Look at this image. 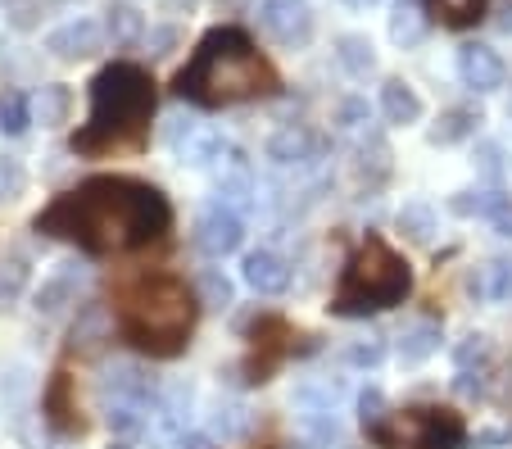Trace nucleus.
Returning <instances> with one entry per match:
<instances>
[{
	"label": "nucleus",
	"instance_id": "f257e3e1",
	"mask_svg": "<svg viewBox=\"0 0 512 449\" xmlns=\"http://www.w3.org/2000/svg\"><path fill=\"white\" fill-rule=\"evenodd\" d=\"M173 209L164 191L136 177H91L78 191L59 196L46 214H37V232L78 241L91 254H123L150 245L168 232Z\"/></svg>",
	"mask_w": 512,
	"mask_h": 449
},
{
	"label": "nucleus",
	"instance_id": "f03ea898",
	"mask_svg": "<svg viewBox=\"0 0 512 449\" xmlns=\"http://www.w3.org/2000/svg\"><path fill=\"white\" fill-rule=\"evenodd\" d=\"M173 91L195 105H241V100H259L277 91V69L259 55L241 28H213L209 37L195 46L191 64L173 78Z\"/></svg>",
	"mask_w": 512,
	"mask_h": 449
},
{
	"label": "nucleus",
	"instance_id": "7ed1b4c3",
	"mask_svg": "<svg viewBox=\"0 0 512 449\" xmlns=\"http://www.w3.org/2000/svg\"><path fill=\"white\" fill-rule=\"evenodd\" d=\"M200 313V295L173 273H145L123 286L118 295V327L123 341L141 354L173 359L186 350V336Z\"/></svg>",
	"mask_w": 512,
	"mask_h": 449
},
{
	"label": "nucleus",
	"instance_id": "20e7f679",
	"mask_svg": "<svg viewBox=\"0 0 512 449\" xmlns=\"http://www.w3.org/2000/svg\"><path fill=\"white\" fill-rule=\"evenodd\" d=\"M155 114V82L141 64H109L91 82V118L73 137L78 155H114V150L141 146L145 127Z\"/></svg>",
	"mask_w": 512,
	"mask_h": 449
},
{
	"label": "nucleus",
	"instance_id": "39448f33",
	"mask_svg": "<svg viewBox=\"0 0 512 449\" xmlns=\"http://www.w3.org/2000/svg\"><path fill=\"white\" fill-rule=\"evenodd\" d=\"M408 286H413L408 264L381 236H368V241L358 245L354 259H349L345 277H340L331 313H340V318H363V313L395 309V304H404Z\"/></svg>",
	"mask_w": 512,
	"mask_h": 449
},
{
	"label": "nucleus",
	"instance_id": "423d86ee",
	"mask_svg": "<svg viewBox=\"0 0 512 449\" xmlns=\"http://www.w3.org/2000/svg\"><path fill=\"white\" fill-rule=\"evenodd\" d=\"M381 449H458L467 440V422L454 409H404L372 427Z\"/></svg>",
	"mask_w": 512,
	"mask_h": 449
},
{
	"label": "nucleus",
	"instance_id": "0eeeda50",
	"mask_svg": "<svg viewBox=\"0 0 512 449\" xmlns=\"http://www.w3.org/2000/svg\"><path fill=\"white\" fill-rule=\"evenodd\" d=\"M259 28L281 50H300L313 37V5L309 0H259Z\"/></svg>",
	"mask_w": 512,
	"mask_h": 449
},
{
	"label": "nucleus",
	"instance_id": "6e6552de",
	"mask_svg": "<svg viewBox=\"0 0 512 449\" xmlns=\"http://www.w3.org/2000/svg\"><path fill=\"white\" fill-rule=\"evenodd\" d=\"M245 241V218L227 205H204L195 218V245H200L209 259H227L236 254Z\"/></svg>",
	"mask_w": 512,
	"mask_h": 449
},
{
	"label": "nucleus",
	"instance_id": "1a4fd4ad",
	"mask_svg": "<svg viewBox=\"0 0 512 449\" xmlns=\"http://www.w3.org/2000/svg\"><path fill=\"white\" fill-rule=\"evenodd\" d=\"M458 78L472 91H499L508 69H503L499 50L481 46V41H467V46H458Z\"/></svg>",
	"mask_w": 512,
	"mask_h": 449
},
{
	"label": "nucleus",
	"instance_id": "9d476101",
	"mask_svg": "<svg viewBox=\"0 0 512 449\" xmlns=\"http://www.w3.org/2000/svg\"><path fill=\"white\" fill-rule=\"evenodd\" d=\"M46 50L55 59H91L96 50H105V28L96 19H68L46 37Z\"/></svg>",
	"mask_w": 512,
	"mask_h": 449
},
{
	"label": "nucleus",
	"instance_id": "9b49d317",
	"mask_svg": "<svg viewBox=\"0 0 512 449\" xmlns=\"http://www.w3.org/2000/svg\"><path fill=\"white\" fill-rule=\"evenodd\" d=\"M241 277L254 295H281L290 286V268L277 250H250L241 259Z\"/></svg>",
	"mask_w": 512,
	"mask_h": 449
},
{
	"label": "nucleus",
	"instance_id": "f8f14e48",
	"mask_svg": "<svg viewBox=\"0 0 512 449\" xmlns=\"http://www.w3.org/2000/svg\"><path fill=\"white\" fill-rule=\"evenodd\" d=\"M218 205H227V209H250V200H254V177H250V164H245L236 150H227L223 159H218Z\"/></svg>",
	"mask_w": 512,
	"mask_h": 449
},
{
	"label": "nucleus",
	"instance_id": "ddd939ff",
	"mask_svg": "<svg viewBox=\"0 0 512 449\" xmlns=\"http://www.w3.org/2000/svg\"><path fill=\"white\" fill-rule=\"evenodd\" d=\"M290 350V327L281 323V318H259L254 323V359H250V372H254V381H263L272 372V363L281 359V354Z\"/></svg>",
	"mask_w": 512,
	"mask_h": 449
},
{
	"label": "nucleus",
	"instance_id": "4468645a",
	"mask_svg": "<svg viewBox=\"0 0 512 449\" xmlns=\"http://www.w3.org/2000/svg\"><path fill=\"white\" fill-rule=\"evenodd\" d=\"M46 418H50V427H59V431H82L87 427V418H82V409H78V391H73V377H68V372H55V381H50Z\"/></svg>",
	"mask_w": 512,
	"mask_h": 449
},
{
	"label": "nucleus",
	"instance_id": "2eb2a0df",
	"mask_svg": "<svg viewBox=\"0 0 512 449\" xmlns=\"http://www.w3.org/2000/svg\"><path fill=\"white\" fill-rule=\"evenodd\" d=\"M318 137H313L309 127H281L277 137L268 141V159L272 164H281V168H290V164H309V159H318Z\"/></svg>",
	"mask_w": 512,
	"mask_h": 449
},
{
	"label": "nucleus",
	"instance_id": "dca6fc26",
	"mask_svg": "<svg viewBox=\"0 0 512 449\" xmlns=\"http://www.w3.org/2000/svg\"><path fill=\"white\" fill-rule=\"evenodd\" d=\"M467 291L485 304L512 300V259H485V264L467 277Z\"/></svg>",
	"mask_w": 512,
	"mask_h": 449
},
{
	"label": "nucleus",
	"instance_id": "f3484780",
	"mask_svg": "<svg viewBox=\"0 0 512 449\" xmlns=\"http://www.w3.org/2000/svg\"><path fill=\"white\" fill-rule=\"evenodd\" d=\"M78 286H82V273L73 264H59L50 277H41L37 286V309L41 313H59L68 304H78Z\"/></svg>",
	"mask_w": 512,
	"mask_h": 449
},
{
	"label": "nucleus",
	"instance_id": "a211bd4d",
	"mask_svg": "<svg viewBox=\"0 0 512 449\" xmlns=\"http://www.w3.org/2000/svg\"><path fill=\"white\" fill-rule=\"evenodd\" d=\"M254 431V413L241 400H223L209 413V440H223V445H241Z\"/></svg>",
	"mask_w": 512,
	"mask_h": 449
},
{
	"label": "nucleus",
	"instance_id": "6ab92c4d",
	"mask_svg": "<svg viewBox=\"0 0 512 449\" xmlns=\"http://www.w3.org/2000/svg\"><path fill=\"white\" fill-rule=\"evenodd\" d=\"M435 350H440V323H435V318L404 323V332H399V363L417 368V363H426Z\"/></svg>",
	"mask_w": 512,
	"mask_h": 449
},
{
	"label": "nucleus",
	"instance_id": "aec40b11",
	"mask_svg": "<svg viewBox=\"0 0 512 449\" xmlns=\"http://www.w3.org/2000/svg\"><path fill=\"white\" fill-rule=\"evenodd\" d=\"M381 114H386V123L408 127L422 118V96H417L404 78H390L386 87H381Z\"/></svg>",
	"mask_w": 512,
	"mask_h": 449
},
{
	"label": "nucleus",
	"instance_id": "412c9836",
	"mask_svg": "<svg viewBox=\"0 0 512 449\" xmlns=\"http://www.w3.org/2000/svg\"><path fill=\"white\" fill-rule=\"evenodd\" d=\"M295 431H300V445L304 449H331L340 440L336 409H300V418H295Z\"/></svg>",
	"mask_w": 512,
	"mask_h": 449
},
{
	"label": "nucleus",
	"instance_id": "4be33fe9",
	"mask_svg": "<svg viewBox=\"0 0 512 449\" xmlns=\"http://www.w3.org/2000/svg\"><path fill=\"white\" fill-rule=\"evenodd\" d=\"M490 0H426V19H435L440 28H472L485 19Z\"/></svg>",
	"mask_w": 512,
	"mask_h": 449
},
{
	"label": "nucleus",
	"instance_id": "5701e85b",
	"mask_svg": "<svg viewBox=\"0 0 512 449\" xmlns=\"http://www.w3.org/2000/svg\"><path fill=\"white\" fill-rule=\"evenodd\" d=\"M32 118H37L41 127H64L68 118H73V91L59 87V82L41 87L37 96H32Z\"/></svg>",
	"mask_w": 512,
	"mask_h": 449
},
{
	"label": "nucleus",
	"instance_id": "b1692460",
	"mask_svg": "<svg viewBox=\"0 0 512 449\" xmlns=\"http://www.w3.org/2000/svg\"><path fill=\"white\" fill-rule=\"evenodd\" d=\"M476 123H481V114H476L472 105H454L440 114V123L431 127V141L435 146H454V141H467L476 132Z\"/></svg>",
	"mask_w": 512,
	"mask_h": 449
},
{
	"label": "nucleus",
	"instance_id": "393cba45",
	"mask_svg": "<svg viewBox=\"0 0 512 449\" xmlns=\"http://www.w3.org/2000/svg\"><path fill=\"white\" fill-rule=\"evenodd\" d=\"M336 59L345 64L349 78H368V73L377 69L372 41H368V37H358V32H345V37H336Z\"/></svg>",
	"mask_w": 512,
	"mask_h": 449
},
{
	"label": "nucleus",
	"instance_id": "a878e982",
	"mask_svg": "<svg viewBox=\"0 0 512 449\" xmlns=\"http://www.w3.org/2000/svg\"><path fill=\"white\" fill-rule=\"evenodd\" d=\"M145 37V19L141 10H132V5H114L105 19V41H114V46H132V41Z\"/></svg>",
	"mask_w": 512,
	"mask_h": 449
},
{
	"label": "nucleus",
	"instance_id": "bb28decb",
	"mask_svg": "<svg viewBox=\"0 0 512 449\" xmlns=\"http://www.w3.org/2000/svg\"><path fill=\"white\" fill-rule=\"evenodd\" d=\"M390 37H395V46H422L426 37V14L417 10V5H399L395 14H390Z\"/></svg>",
	"mask_w": 512,
	"mask_h": 449
},
{
	"label": "nucleus",
	"instance_id": "cd10ccee",
	"mask_svg": "<svg viewBox=\"0 0 512 449\" xmlns=\"http://www.w3.org/2000/svg\"><path fill=\"white\" fill-rule=\"evenodd\" d=\"M395 223L408 241H431L435 236V209L422 205V200H408V205L395 214Z\"/></svg>",
	"mask_w": 512,
	"mask_h": 449
},
{
	"label": "nucleus",
	"instance_id": "c85d7f7f",
	"mask_svg": "<svg viewBox=\"0 0 512 449\" xmlns=\"http://www.w3.org/2000/svg\"><path fill=\"white\" fill-rule=\"evenodd\" d=\"M454 363H458V372H481L485 363H490V336H481V332H472V336H463V345H454Z\"/></svg>",
	"mask_w": 512,
	"mask_h": 449
},
{
	"label": "nucleus",
	"instance_id": "c756f323",
	"mask_svg": "<svg viewBox=\"0 0 512 449\" xmlns=\"http://www.w3.org/2000/svg\"><path fill=\"white\" fill-rule=\"evenodd\" d=\"M449 209H454V214H463V218H472V214L494 218L503 209V196H494V191H463V196L449 200Z\"/></svg>",
	"mask_w": 512,
	"mask_h": 449
},
{
	"label": "nucleus",
	"instance_id": "7c9ffc66",
	"mask_svg": "<svg viewBox=\"0 0 512 449\" xmlns=\"http://www.w3.org/2000/svg\"><path fill=\"white\" fill-rule=\"evenodd\" d=\"M23 191H28V168L19 159L0 155V205H14Z\"/></svg>",
	"mask_w": 512,
	"mask_h": 449
},
{
	"label": "nucleus",
	"instance_id": "2f4dec72",
	"mask_svg": "<svg viewBox=\"0 0 512 449\" xmlns=\"http://www.w3.org/2000/svg\"><path fill=\"white\" fill-rule=\"evenodd\" d=\"M32 123V105L23 96H5L0 100V132H10V137H23Z\"/></svg>",
	"mask_w": 512,
	"mask_h": 449
},
{
	"label": "nucleus",
	"instance_id": "473e14b6",
	"mask_svg": "<svg viewBox=\"0 0 512 449\" xmlns=\"http://www.w3.org/2000/svg\"><path fill=\"white\" fill-rule=\"evenodd\" d=\"M200 300L209 304V309H227V304H232V282H227L218 268H204L200 273Z\"/></svg>",
	"mask_w": 512,
	"mask_h": 449
},
{
	"label": "nucleus",
	"instance_id": "72a5a7b5",
	"mask_svg": "<svg viewBox=\"0 0 512 449\" xmlns=\"http://www.w3.org/2000/svg\"><path fill=\"white\" fill-rule=\"evenodd\" d=\"M381 359H386V345L381 341H354L345 350V363H354V368H377Z\"/></svg>",
	"mask_w": 512,
	"mask_h": 449
},
{
	"label": "nucleus",
	"instance_id": "f704fd0d",
	"mask_svg": "<svg viewBox=\"0 0 512 449\" xmlns=\"http://www.w3.org/2000/svg\"><path fill=\"white\" fill-rule=\"evenodd\" d=\"M336 123L345 127V132H368V105H363V100H345V105L336 109Z\"/></svg>",
	"mask_w": 512,
	"mask_h": 449
},
{
	"label": "nucleus",
	"instance_id": "c9c22d12",
	"mask_svg": "<svg viewBox=\"0 0 512 449\" xmlns=\"http://www.w3.org/2000/svg\"><path fill=\"white\" fill-rule=\"evenodd\" d=\"M358 413H363V422H368V427L386 422L390 418V413H386V395H381L377 386H372V391H363V395H358Z\"/></svg>",
	"mask_w": 512,
	"mask_h": 449
},
{
	"label": "nucleus",
	"instance_id": "e433bc0d",
	"mask_svg": "<svg viewBox=\"0 0 512 449\" xmlns=\"http://www.w3.org/2000/svg\"><path fill=\"white\" fill-rule=\"evenodd\" d=\"M494 227H499V236H512V209H508V205L494 214Z\"/></svg>",
	"mask_w": 512,
	"mask_h": 449
},
{
	"label": "nucleus",
	"instance_id": "4c0bfd02",
	"mask_svg": "<svg viewBox=\"0 0 512 449\" xmlns=\"http://www.w3.org/2000/svg\"><path fill=\"white\" fill-rule=\"evenodd\" d=\"M494 23H499V32H512V0L499 10V19H494Z\"/></svg>",
	"mask_w": 512,
	"mask_h": 449
},
{
	"label": "nucleus",
	"instance_id": "58836bf2",
	"mask_svg": "<svg viewBox=\"0 0 512 449\" xmlns=\"http://www.w3.org/2000/svg\"><path fill=\"white\" fill-rule=\"evenodd\" d=\"M213 440L209 436H182V449H209Z\"/></svg>",
	"mask_w": 512,
	"mask_h": 449
},
{
	"label": "nucleus",
	"instance_id": "ea45409f",
	"mask_svg": "<svg viewBox=\"0 0 512 449\" xmlns=\"http://www.w3.org/2000/svg\"><path fill=\"white\" fill-rule=\"evenodd\" d=\"M349 10H368V5H377V0H345Z\"/></svg>",
	"mask_w": 512,
	"mask_h": 449
},
{
	"label": "nucleus",
	"instance_id": "a19ab883",
	"mask_svg": "<svg viewBox=\"0 0 512 449\" xmlns=\"http://www.w3.org/2000/svg\"><path fill=\"white\" fill-rule=\"evenodd\" d=\"M109 449H132V445H127V440H123V445H109Z\"/></svg>",
	"mask_w": 512,
	"mask_h": 449
}]
</instances>
